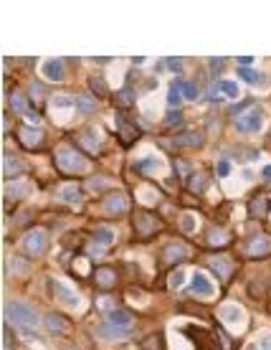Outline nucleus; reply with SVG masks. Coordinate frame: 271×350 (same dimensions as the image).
Masks as SVG:
<instances>
[{"label": "nucleus", "mask_w": 271, "mask_h": 350, "mask_svg": "<svg viewBox=\"0 0 271 350\" xmlns=\"http://www.w3.org/2000/svg\"><path fill=\"white\" fill-rule=\"evenodd\" d=\"M120 99H122V102H124V104H132V102H134V94H132V92H130V89H124V92H122V94H120Z\"/></svg>", "instance_id": "nucleus-44"}, {"label": "nucleus", "mask_w": 271, "mask_h": 350, "mask_svg": "<svg viewBox=\"0 0 271 350\" xmlns=\"http://www.w3.org/2000/svg\"><path fill=\"white\" fill-rule=\"evenodd\" d=\"M180 226H182L185 233H192V231H196V226H198V221H196V216H192V213H182Z\"/></svg>", "instance_id": "nucleus-30"}, {"label": "nucleus", "mask_w": 271, "mask_h": 350, "mask_svg": "<svg viewBox=\"0 0 271 350\" xmlns=\"http://www.w3.org/2000/svg\"><path fill=\"white\" fill-rule=\"evenodd\" d=\"M54 287H56V297L61 299V304H66V307H79V294L74 292V287H71L68 282H54Z\"/></svg>", "instance_id": "nucleus-10"}, {"label": "nucleus", "mask_w": 271, "mask_h": 350, "mask_svg": "<svg viewBox=\"0 0 271 350\" xmlns=\"http://www.w3.org/2000/svg\"><path fill=\"white\" fill-rule=\"evenodd\" d=\"M127 206H130V201H127V196H122V193H112V196H106V198H104V211H106V213H112V216L124 213V211H127Z\"/></svg>", "instance_id": "nucleus-11"}, {"label": "nucleus", "mask_w": 271, "mask_h": 350, "mask_svg": "<svg viewBox=\"0 0 271 350\" xmlns=\"http://www.w3.org/2000/svg\"><path fill=\"white\" fill-rule=\"evenodd\" d=\"M261 178H264V183L271 185V165H264V168H261Z\"/></svg>", "instance_id": "nucleus-45"}, {"label": "nucleus", "mask_w": 271, "mask_h": 350, "mask_svg": "<svg viewBox=\"0 0 271 350\" xmlns=\"http://www.w3.org/2000/svg\"><path fill=\"white\" fill-rule=\"evenodd\" d=\"M165 64H168L172 71H180V69H182V59H165Z\"/></svg>", "instance_id": "nucleus-41"}, {"label": "nucleus", "mask_w": 271, "mask_h": 350, "mask_svg": "<svg viewBox=\"0 0 271 350\" xmlns=\"http://www.w3.org/2000/svg\"><path fill=\"white\" fill-rule=\"evenodd\" d=\"M248 213H251L254 218L264 216V213H266V198H264V196H256V198L251 201V208H248Z\"/></svg>", "instance_id": "nucleus-28"}, {"label": "nucleus", "mask_w": 271, "mask_h": 350, "mask_svg": "<svg viewBox=\"0 0 271 350\" xmlns=\"http://www.w3.org/2000/svg\"><path fill=\"white\" fill-rule=\"evenodd\" d=\"M182 284H185V271H182V269H175L172 274H170V287L178 289V287H182Z\"/></svg>", "instance_id": "nucleus-35"}, {"label": "nucleus", "mask_w": 271, "mask_h": 350, "mask_svg": "<svg viewBox=\"0 0 271 350\" xmlns=\"http://www.w3.org/2000/svg\"><path fill=\"white\" fill-rule=\"evenodd\" d=\"M258 347H261V350H271V335H266V337H261V342H258Z\"/></svg>", "instance_id": "nucleus-47"}, {"label": "nucleus", "mask_w": 271, "mask_h": 350, "mask_svg": "<svg viewBox=\"0 0 271 350\" xmlns=\"http://www.w3.org/2000/svg\"><path fill=\"white\" fill-rule=\"evenodd\" d=\"M182 102V92H180V79H175L172 84H170V92H168V104L170 107H178Z\"/></svg>", "instance_id": "nucleus-25"}, {"label": "nucleus", "mask_w": 271, "mask_h": 350, "mask_svg": "<svg viewBox=\"0 0 271 350\" xmlns=\"http://www.w3.org/2000/svg\"><path fill=\"white\" fill-rule=\"evenodd\" d=\"M94 335L102 337V340H124V337H130V330L122 327V325H112V322H106V325H99V327L94 330Z\"/></svg>", "instance_id": "nucleus-9"}, {"label": "nucleus", "mask_w": 271, "mask_h": 350, "mask_svg": "<svg viewBox=\"0 0 271 350\" xmlns=\"http://www.w3.org/2000/svg\"><path fill=\"white\" fill-rule=\"evenodd\" d=\"M6 196L10 198V201H20V198H26L28 196V183H8L6 185Z\"/></svg>", "instance_id": "nucleus-17"}, {"label": "nucleus", "mask_w": 271, "mask_h": 350, "mask_svg": "<svg viewBox=\"0 0 271 350\" xmlns=\"http://www.w3.org/2000/svg\"><path fill=\"white\" fill-rule=\"evenodd\" d=\"M96 282L104 284V287H112L114 284V274H112V269H99L96 271Z\"/></svg>", "instance_id": "nucleus-33"}, {"label": "nucleus", "mask_w": 271, "mask_h": 350, "mask_svg": "<svg viewBox=\"0 0 271 350\" xmlns=\"http://www.w3.org/2000/svg\"><path fill=\"white\" fill-rule=\"evenodd\" d=\"M246 350H258V347H254V345H251V347H246Z\"/></svg>", "instance_id": "nucleus-50"}, {"label": "nucleus", "mask_w": 271, "mask_h": 350, "mask_svg": "<svg viewBox=\"0 0 271 350\" xmlns=\"http://www.w3.org/2000/svg\"><path fill=\"white\" fill-rule=\"evenodd\" d=\"M10 102H13V109H16V112H26L28 117H33V114L28 112V107H26V99H23L20 94H13V99H10Z\"/></svg>", "instance_id": "nucleus-36"}, {"label": "nucleus", "mask_w": 271, "mask_h": 350, "mask_svg": "<svg viewBox=\"0 0 271 350\" xmlns=\"http://www.w3.org/2000/svg\"><path fill=\"white\" fill-rule=\"evenodd\" d=\"M190 292L196 294V297H213L216 294V287H213V282H210V277H206L203 271H196L192 274V279H190Z\"/></svg>", "instance_id": "nucleus-4"}, {"label": "nucleus", "mask_w": 271, "mask_h": 350, "mask_svg": "<svg viewBox=\"0 0 271 350\" xmlns=\"http://www.w3.org/2000/svg\"><path fill=\"white\" fill-rule=\"evenodd\" d=\"M92 84H94V89H96V92H102V94H106V84H104V82H99V79H96V76H94V79H92Z\"/></svg>", "instance_id": "nucleus-46"}, {"label": "nucleus", "mask_w": 271, "mask_h": 350, "mask_svg": "<svg viewBox=\"0 0 271 350\" xmlns=\"http://www.w3.org/2000/svg\"><path fill=\"white\" fill-rule=\"evenodd\" d=\"M158 342H160V337H158V335H154V337H147V340H144L142 345H144L147 350H158Z\"/></svg>", "instance_id": "nucleus-40"}, {"label": "nucleus", "mask_w": 271, "mask_h": 350, "mask_svg": "<svg viewBox=\"0 0 271 350\" xmlns=\"http://www.w3.org/2000/svg\"><path fill=\"white\" fill-rule=\"evenodd\" d=\"M114 241V231L109 226H99L94 231V244H102V246H109Z\"/></svg>", "instance_id": "nucleus-22"}, {"label": "nucleus", "mask_w": 271, "mask_h": 350, "mask_svg": "<svg viewBox=\"0 0 271 350\" xmlns=\"http://www.w3.org/2000/svg\"><path fill=\"white\" fill-rule=\"evenodd\" d=\"M41 71L48 82H61L64 79V61L61 59H46L41 64Z\"/></svg>", "instance_id": "nucleus-12"}, {"label": "nucleus", "mask_w": 271, "mask_h": 350, "mask_svg": "<svg viewBox=\"0 0 271 350\" xmlns=\"http://www.w3.org/2000/svg\"><path fill=\"white\" fill-rule=\"evenodd\" d=\"M238 76H241L244 82H248V84H258V82L264 79L258 71H254V69H248V66H241V69H238Z\"/></svg>", "instance_id": "nucleus-27"}, {"label": "nucleus", "mask_w": 271, "mask_h": 350, "mask_svg": "<svg viewBox=\"0 0 271 350\" xmlns=\"http://www.w3.org/2000/svg\"><path fill=\"white\" fill-rule=\"evenodd\" d=\"M106 183H109L106 178H92V180H89V188H94V190H99V185H106Z\"/></svg>", "instance_id": "nucleus-43"}, {"label": "nucleus", "mask_w": 271, "mask_h": 350, "mask_svg": "<svg viewBox=\"0 0 271 350\" xmlns=\"http://www.w3.org/2000/svg\"><path fill=\"white\" fill-rule=\"evenodd\" d=\"M172 147H200L203 145V132H182V135H175L170 140Z\"/></svg>", "instance_id": "nucleus-13"}, {"label": "nucleus", "mask_w": 271, "mask_h": 350, "mask_svg": "<svg viewBox=\"0 0 271 350\" xmlns=\"http://www.w3.org/2000/svg\"><path fill=\"white\" fill-rule=\"evenodd\" d=\"M180 92H182V99H188V102H196L198 99V87L192 84V82H182L180 79Z\"/></svg>", "instance_id": "nucleus-26"}, {"label": "nucleus", "mask_w": 271, "mask_h": 350, "mask_svg": "<svg viewBox=\"0 0 271 350\" xmlns=\"http://www.w3.org/2000/svg\"><path fill=\"white\" fill-rule=\"evenodd\" d=\"M23 249L28 254H33V256L44 254V249H46V233L44 231H28L26 236H23Z\"/></svg>", "instance_id": "nucleus-5"}, {"label": "nucleus", "mask_w": 271, "mask_h": 350, "mask_svg": "<svg viewBox=\"0 0 271 350\" xmlns=\"http://www.w3.org/2000/svg\"><path fill=\"white\" fill-rule=\"evenodd\" d=\"M6 317L13 325H18V327H36L38 325V315L33 312L26 302H16V299H10L6 304Z\"/></svg>", "instance_id": "nucleus-2"}, {"label": "nucleus", "mask_w": 271, "mask_h": 350, "mask_svg": "<svg viewBox=\"0 0 271 350\" xmlns=\"http://www.w3.org/2000/svg\"><path fill=\"white\" fill-rule=\"evenodd\" d=\"M208 264L213 266V271H216L220 279H228V277H230V261H228V259H223V256H213V259H208Z\"/></svg>", "instance_id": "nucleus-16"}, {"label": "nucleus", "mask_w": 271, "mask_h": 350, "mask_svg": "<svg viewBox=\"0 0 271 350\" xmlns=\"http://www.w3.org/2000/svg\"><path fill=\"white\" fill-rule=\"evenodd\" d=\"M109 322H112V325L130 327V325H132V317H130V312H124V309H109Z\"/></svg>", "instance_id": "nucleus-23"}, {"label": "nucleus", "mask_w": 271, "mask_h": 350, "mask_svg": "<svg viewBox=\"0 0 271 350\" xmlns=\"http://www.w3.org/2000/svg\"><path fill=\"white\" fill-rule=\"evenodd\" d=\"M206 185H208L206 175H192V178H190V183H188V188H190L192 193H203V190H206Z\"/></svg>", "instance_id": "nucleus-29"}, {"label": "nucleus", "mask_w": 271, "mask_h": 350, "mask_svg": "<svg viewBox=\"0 0 271 350\" xmlns=\"http://www.w3.org/2000/svg\"><path fill=\"white\" fill-rule=\"evenodd\" d=\"M218 89H220V94H226L228 99H238V94H241L238 84H236V82H230V79H223V82H218Z\"/></svg>", "instance_id": "nucleus-24"}, {"label": "nucleus", "mask_w": 271, "mask_h": 350, "mask_svg": "<svg viewBox=\"0 0 271 350\" xmlns=\"http://www.w3.org/2000/svg\"><path fill=\"white\" fill-rule=\"evenodd\" d=\"M134 226H137V231L142 233V236H150V233H154L160 228V221L154 216H150L147 211H137L134 213Z\"/></svg>", "instance_id": "nucleus-6"}, {"label": "nucleus", "mask_w": 271, "mask_h": 350, "mask_svg": "<svg viewBox=\"0 0 271 350\" xmlns=\"http://www.w3.org/2000/svg\"><path fill=\"white\" fill-rule=\"evenodd\" d=\"M175 168H178V173H180V175H188V173H190V163L178 160V163H175Z\"/></svg>", "instance_id": "nucleus-42"}, {"label": "nucleus", "mask_w": 271, "mask_h": 350, "mask_svg": "<svg viewBox=\"0 0 271 350\" xmlns=\"http://www.w3.org/2000/svg\"><path fill=\"white\" fill-rule=\"evenodd\" d=\"M44 325H46V330H48L51 335H58V332L66 330V322H64L58 315H46V317H44Z\"/></svg>", "instance_id": "nucleus-20"}, {"label": "nucleus", "mask_w": 271, "mask_h": 350, "mask_svg": "<svg viewBox=\"0 0 271 350\" xmlns=\"http://www.w3.org/2000/svg\"><path fill=\"white\" fill-rule=\"evenodd\" d=\"M76 104H79V112H82V114H92L94 107H96L92 97H79V99H76Z\"/></svg>", "instance_id": "nucleus-32"}, {"label": "nucleus", "mask_w": 271, "mask_h": 350, "mask_svg": "<svg viewBox=\"0 0 271 350\" xmlns=\"http://www.w3.org/2000/svg\"><path fill=\"white\" fill-rule=\"evenodd\" d=\"M140 173H158V168H162L160 165V160L154 158V155H150V158H142V160H137V165H134Z\"/></svg>", "instance_id": "nucleus-21"}, {"label": "nucleus", "mask_w": 271, "mask_h": 350, "mask_svg": "<svg viewBox=\"0 0 271 350\" xmlns=\"http://www.w3.org/2000/svg\"><path fill=\"white\" fill-rule=\"evenodd\" d=\"M246 254H248V256H268V254H271V236H264V233L254 236V239L246 244Z\"/></svg>", "instance_id": "nucleus-7"}, {"label": "nucleus", "mask_w": 271, "mask_h": 350, "mask_svg": "<svg viewBox=\"0 0 271 350\" xmlns=\"http://www.w3.org/2000/svg\"><path fill=\"white\" fill-rule=\"evenodd\" d=\"M18 137H20V142H23V147H36L38 142L44 140V132H41V127H36V125H20L18 127Z\"/></svg>", "instance_id": "nucleus-8"}, {"label": "nucleus", "mask_w": 271, "mask_h": 350, "mask_svg": "<svg viewBox=\"0 0 271 350\" xmlns=\"http://www.w3.org/2000/svg\"><path fill=\"white\" fill-rule=\"evenodd\" d=\"M264 125V112L261 109H248L244 117H238V122H236V130L238 132H246V135H254L258 132Z\"/></svg>", "instance_id": "nucleus-3"}, {"label": "nucleus", "mask_w": 271, "mask_h": 350, "mask_svg": "<svg viewBox=\"0 0 271 350\" xmlns=\"http://www.w3.org/2000/svg\"><path fill=\"white\" fill-rule=\"evenodd\" d=\"M226 239H228V236H226L223 231H213L210 236H208V241H210V244H218V241H226Z\"/></svg>", "instance_id": "nucleus-39"}, {"label": "nucleus", "mask_w": 271, "mask_h": 350, "mask_svg": "<svg viewBox=\"0 0 271 350\" xmlns=\"http://www.w3.org/2000/svg\"><path fill=\"white\" fill-rule=\"evenodd\" d=\"M132 127H134L132 122H124V125L120 122V135H122V140H124V142H132V140L137 137V130H132Z\"/></svg>", "instance_id": "nucleus-31"}, {"label": "nucleus", "mask_w": 271, "mask_h": 350, "mask_svg": "<svg viewBox=\"0 0 271 350\" xmlns=\"http://www.w3.org/2000/svg\"><path fill=\"white\" fill-rule=\"evenodd\" d=\"M168 122H170V125H175V122H180V114H168Z\"/></svg>", "instance_id": "nucleus-49"}, {"label": "nucleus", "mask_w": 271, "mask_h": 350, "mask_svg": "<svg viewBox=\"0 0 271 350\" xmlns=\"http://www.w3.org/2000/svg\"><path fill=\"white\" fill-rule=\"evenodd\" d=\"M185 256V246H168L165 251V261H178Z\"/></svg>", "instance_id": "nucleus-34"}, {"label": "nucleus", "mask_w": 271, "mask_h": 350, "mask_svg": "<svg viewBox=\"0 0 271 350\" xmlns=\"http://www.w3.org/2000/svg\"><path fill=\"white\" fill-rule=\"evenodd\" d=\"M79 142H82L92 155L99 150V135H96L94 130H84V132H79Z\"/></svg>", "instance_id": "nucleus-18"}, {"label": "nucleus", "mask_w": 271, "mask_h": 350, "mask_svg": "<svg viewBox=\"0 0 271 350\" xmlns=\"http://www.w3.org/2000/svg\"><path fill=\"white\" fill-rule=\"evenodd\" d=\"M216 173H218L220 178H228V175H230V160H220V163L216 165Z\"/></svg>", "instance_id": "nucleus-38"}, {"label": "nucleus", "mask_w": 271, "mask_h": 350, "mask_svg": "<svg viewBox=\"0 0 271 350\" xmlns=\"http://www.w3.org/2000/svg\"><path fill=\"white\" fill-rule=\"evenodd\" d=\"M76 99L74 97H66V94H61V97H54V107L56 109H66V107H71Z\"/></svg>", "instance_id": "nucleus-37"}, {"label": "nucleus", "mask_w": 271, "mask_h": 350, "mask_svg": "<svg viewBox=\"0 0 271 350\" xmlns=\"http://www.w3.org/2000/svg\"><path fill=\"white\" fill-rule=\"evenodd\" d=\"M238 64H241V66H248V64H254V59H251V56H241Z\"/></svg>", "instance_id": "nucleus-48"}, {"label": "nucleus", "mask_w": 271, "mask_h": 350, "mask_svg": "<svg viewBox=\"0 0 271 350\" xmlns=\"http://www.w3.org/2000/svg\"><path fill=\"white\" fill-rule=\"evenodd\" d=\"M58 198H61L64 203H79V201H82V188H79V185H64V188L58 190Z\"/></svg>", "instance_id": "nucleus-15"}, {"label": "nucleus", "mask_w": 271, "mask_h": 350, "mask_svg": "<svg viewBox=\"0 0 271 350\" xmlns=\"http://www.w3.org/2000/svg\"><path fill=\"white\" fill-rule=\"evenodd\" d=\"M3 170H6V178H13V175H20L23 173V160H18V158H13V155H6V160H3Z\"/></svg>", "instance_id": "nucleus-19"}, {"label": "nucleus", "mask_w": 271, "mask_h": 350, "mask_svg": "<svg viewBox=\"0 0 271 350\" xmlns=\"http://www.w3.org/2000/svg\"><path fill=\"white\" fill-rule=\"evenodd\" d=\"M56 165L66 175H79V173H84L89 168V163L82 158L79 152H74L71 147H58L56 150Z\"/></svg>", "instance_id": "nucleus-1"}, {"label": "nucleus", "mask_w": 271, "mask_h": 350, "mask_svg": "<svg viewBox=\"0 0 271 350\" xmlns=\"http://www.w3.org/2000/svg\"><path fill=\"white\" fill-rule=\"evenodd\" d=\"M218 315H220V320L228 322V325H238V322L244 320V312H241L236 304H220Z\"/></svg>", "instance_id": "nucleus-14"}]
</instances>
